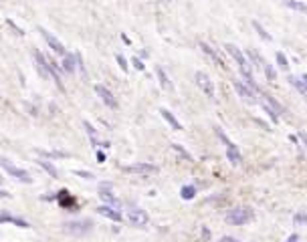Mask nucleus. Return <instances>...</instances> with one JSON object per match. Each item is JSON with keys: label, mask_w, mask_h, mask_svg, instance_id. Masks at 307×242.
I'll use <instances>...</instances> for the list:
<instances>
[{"label": "nucleus", "mask_w": 307, "mask_h": 242, "mask_svg": "<svg viewBox=\"0 0 307 242\" xmlns=\"http://www.w3.org/2000/svg\"><path fill=\"white\" fill-rule=\"evenodd\" d=\"M252 218H254V212H252V208H248V206H234V208H230V210L226 212V216H224L226 224H230V226H244V224H248Z\"/></svg>", "instance_id": "obj_1"}, {"label": "nucleus", "mask_w": 307, "mask_h": 242, "mask_svg": "<svg viewBox=\"0 0 307 242\" xmlns=\"http://www.w3.org/2000/svg\"><path fill=\"white\" fill-rule=\"evenodd\" d=\"M63 230L71 236H87L91 230H93V222L83 218V220H71V222H65L63 224Z\"/></svg>", "instance_id": "obj_2"}, {"label": "nucleus", "mask_w": 307, "mask_h": 242, "mask_svg": "<svg viewBox=\"0 0 307 242\" xmlns=\"http://www.w3.org/2000/svg\"><path fill=\"white\" fill-rule=\"evenodd\" d=\"M194 81L198 85V89L208 97V99H216V91H214V83L210 81V77L204 73V71H196L194 73Z\"/></svg>", "instance_id": "obj_3"}, {"label": "nucleus", "mask_w": 307, "mask_h": 242, "mask_svg": "<svg viewBox=\"0 0 307 242\" xmlns=\"http://www.w3.org/2000/svg\"><path fill=\"white\" fill-rule=\"evenodd\" d=\"M232 87H234V91H236V95L238 97H242L244 101H248V103H257L259 101V95L254 93L242 79H232Z\"/></svg>", "instance_id": "obj_4"}, {"label": "nucleus", "mask_w": 307, "mask_h": 242, "mask_svg": "<svg viewBox=\"0 0 307 242\" xmlns=\"http://www.w3.org/2000/svg\"><path fill=\"white\" fill-rule=\"evenodd\" d=\"M122 170H124V172H128V174H138V176H154V174H158V172H160V168H158V166L148 164V162H140V164L124 166Z\"/></svg>", "instance_id": "obj_5"}, {"label": "nucleus", "mask_w": 307, "mask_h": 242, "mask_svg": "<svg viewBox=\"0 0 307 242\" xmlns=\"http://www.w3.org/2000/svg\"><path fill=\"white\" fill-rule=\"evenodd\" d=\"M0 166H2L12 178H16L18 182H22V184H30L32 182V178L28 176V172H24V170H20V168H16V166H12L6 158H0Z\"/></svg>", "instance_id": "obj_6"}, {"label": "nucleus", "mask_w": 307, "mask_h": 242, "mask_svg": "<svg viewBox=\"0 0 307 242\" xmlns=\"http://www.w3.org/2000/svg\"><path fill=\"white\" fill-rule=\"evenodd\" d=\"M198 48H200V51H202L204 55H206V57H208V59H210V61H212L216 67H220V69H226V63H224V59L220 57V53L216 51V48H212L208 42L200 40V42H198Z\"/></svg>", "instance_id": "obj_7"}, {"label": "nucleus", "mask_w": 307, "mask_h": 242, "mask_svg": "<svg viewBox=\"0 0 307 242\" xmlns=\"http://www.w3.org/2000/svg\"><path fill=\"white\" fill-rule=\"evenodd\" d=\"M38 32L42 34V38L46 40V44L50 46V48H53V51L57 53V55H61V57H65L67 55V48H65V44L55 36V34H50L48 30H44V28H38Z\"/></svg>", "instance_id": "obj_8"}, {"label": "nucleus", "mask_w": 307, "mask_h": 242, "mask_svg": "<svg viewBox=\"0 0 307 242\" xmlns=\"http://www.w3.org/2000/svg\"><path fill=\"white\" fill-rule=\"evenodd\" d=\"M95 93L99 95V99L104 101L110 109H118V99L114 97V93L106 87V85H95Z\"/></svg>", "instance_id": "obj_9"}, {"label": "nucleus", "mask_w": 307, "mask_h": 242, "mask_svg": "<svg viewBox=\"0 0 307 242\" xmlns=\"http://www.w3.org/2000/svg\"><path fill=\"white\" fill-rule=\"evenodd\" d=\"M128 220H130L132 226H146L148 224V214H146V210H142L138 206H132L128 210Z\"/></svg>", "instance_id": "obj_10"}, {"label": "nucleus", "mask_w": 307, "mask_h": 242, "mask_svg": "<svg viewBox=\"0 0 307 242\" xmlns=\"http://www.w3.org/2000/svg\"><path fill=\"white\" fill-rule=\"evenodd\" d=\"M32 57H34V61H36V71L40 73V77H42V79H50V73H48V59H46L40 51H34Z\"/></svg>", "instance_id": "obj_11"}, {"label": "nucleus", "mask_w": 307, "mask_h": 242, "mask_svg": "<svg viewBox=\"0 0 307 242\" xmlns=\"http://www.w3.org/2000/svg\"><path fill=\"white\" fill-rule=\"evenodd\" d=\"M97 212H99L101 216H106L108 220H112V222H122V220H124V214H122L118 208H114V206H108V204L99 206V208H97Z\"/></svg>", "instance_id": "obj_12"}, {"label": "nucleus", "mask_w": 307, "mask_h": 242, "mask_svg": "<svg viewBox=\"0 0 307 242\" xmlns=\"http://www.w3.org/2000/svg\"><path fill=\"white\" fill-rule=\"evenodd\" d=\"M244 55H246V61L252 69H261L263 71V65H265V59L254 51V48H244Z\"/></svg>", "instance_id": "obj_13"}, {"label": "nucleus", "mask_w": 307, "mask_h": 242, "mask_svg": "<svg viewBox=\"0 0 307 242\" xmlns=\"http://www.w3.org/2000/svg\"><path fill=\"white\" fill-rule=\"evenodd\" d=\"M224 148H226V160H228L232 166H240V164H242V154H240V150L236 148L232 141L226 143Z\"/></svg>", "instance_id": "obj_14"}, {"label": "nucleus", "mask_w": 307, "mask_h": 242, "mask_svg": "<svg viewBox=\"0 0 307 242\" xmlns=\"http://www.w3.org/2000/svg\"><path fill=\"white\" fill-rule=\"evenodd\" d=\"M261 97H263V101H267V103H269V105H271V107H273V109H275V111H277L281 117H283V115H287V109H285V107H283V105L277 101V97H275V95H271V93H265V91H263V93H261Z\"/></svg>", "instance_id": "obj_15"}, {"label": "nucleus", "mask_w": 307, "mask_h": 242, "mask_svg": "<svg viewBox=\"0 0 307 242\" xmlns=\"http://www.w3.org/2000/svg\"><path fill=\"white\" fill-rule=\"evenodd\" d=\"M160 115H162V117L166 119V123H168V125H170V127H172L174 131H182V123H180V121L176 119V115H174V113H172L170 109L162 107V109H160Z\"/></svg>", "instance_id": "obj_16"}, {"label": "nucleus", "mask_w": 307, "mask_h": 242, "mask_svg": "<svg viewBox=\"0 0 307 242\" xmlns=\"http://www.w3.org/2000/svg\"><path fill=\"white\" fill-rule=\"evenodd\" d=\"M61 67H63V71L65 73H75V69H77V55H73V53H67L65 57H63V61H61Z\"/></svg>", "instance_id": "obj_17"}, {"label": "nucleus", "mask_w": 307, "mask_h": 242, "mask_svg": "<svg viewBox=\"0 0 307 242\" xmlns=\"http://www.w3.org/2000/svg\"><path fill=\"white\" fill-rule=\"evenodd\" d=\"M287 83H289L291 87H295L303 97H307V83H305L301 77H295V75H289V73H287Z\"/></svg>", "instance_id": "obj_18"}, {"label": "nucleus", "mask_w": 307, "mask_h": 242, "mask_svg": "<svg viewBox=\"0 0 307 242\" xmlns=\"http://www.w3.org/2000/svg\"><path fill=\"white\" fill-rule=\"evenodd\" d=\"M57 200H59V204H61L63 208H75V206H77V202H75V198L69 194V190H61V192L57 194Z\"/></svg>", "instance_id": "obj_19"}, {"label": "nucleus", "mask_w": 307, "mask_h": 242, "mask_svg": "<svg viewBox=\"0 0 307 242\" xmlns=\"http://www.w3.org/2000/svg\"><path fill=\"white\" fill-rule=\"evenodd\" d=\"M156 77H158V81H160L162 89H166V91H172V89H174V85H172V81H170L168 73L164 71V67H156Z\"/></svg>", "instance_id": "obj_20"}, {"label": "nucleus", "mask_w": 307, "mask_h": 242, "mask_svg": "<svg viewBox=\"0 0 307 242\" xmlns=\"http://www.w3.org/2000/svg\"><path fill=\"white\" fill-rule=\"evenodd\" d=\"M283 4H285L289 10L307 14V2H303V0H283Z\"/></svg>", "instance_id": "obj_21"}, {"label": "nucleus", "mask_w": 307, "mask_h": 242, "mask_svg": "<svg viewBox=\"0 0 307 242\" xmlns=\"http://www.w3.org/2000/svg\"><path fill=\"white\" fill-rule=\"evenodd\" d=\"M14 224V226H20V228H30V224L26 222V220H22V218H14V216H10V214H0V224Z\"/></svg>", "instance_id": "obj_22"}, {"label": "nucleus", "mask_w": 307, "mask_h": 242, "mask_svg": "<svg viewBox=\"0 0 307 242\" xmlns=\"http://www.w3.org/2000/svg\"><path fill=\"white\" fill-rule=\"evenodd\" d=\"M196 194H198V188H196L194 184H184V186L180 188V198H182V200H194Z\"/></svg>", "instance_id": "obj_23"}, {"label": "nucleus", "mask_w": 307, "mask_h": 242, "mask_svg": "<svg viewBox=\"0 0 307 242\" xmlns=\"http://www.w3.org/2000/svg\"><path fill=\"white\" fill-rule=\"evenodd\" d=\"M261 109L267 113V117L271 119V123H273V125H277V123L281 121V115H279V113H277V111H275V109H273V107H271L267 101H261Z\"/></svg>", "instance_id": "obj_24"}, {"label": "nucleus", "mask_w": 307, "mask_h": 242, "mask_svg": "<svg viewBox=\"0 0 307 242\" xmlns=\"http://www.w3.org/2000/svg\"><path fill=\"white\" fill-rule=\"evenodd\" d=\"M250 24H252L254 32H257V34H259V38H263L265 42H271V40H273V36H271V34L267 32V28H265V26H263V24H261L259 20H252Z\"/></svg>", "instance_id": "obj_25"}, {"label": "nucleus", "mask_w": 307, "mask_h": 242, "mask_svg": "<svg viewBox=\"0 0 307 242\" xmlns=\"http://www.w3.org/2000/svg\"><path fill=\"white\" fill-rule=\"evenodd\" d=\"M36 164H38V166H40V168H42V170H44V172H46L50 178H59V170H57L53 164H50V162H46L44 158L36 160Z\"/></svg>", "instance_id": "obj_26"}, {"label": "nucleus", "mask_w": 307, "mask_h": 242, "mask_svg": "<svg viewBox=\"0 0 307 242\" xmlns=\"http://www.w3.org/2000/svg\"><path fill=\"white\" fill-rule=\"evenodd\" d=\"M170 148H172V150H174V152H176V154H178L182 160H186V162H194L192 154H190V152L184 148V145H180V143H170Z\"/></svg>", "instance_id": "obj_27"}, {"label": "nucleus", "mask_w": 307, "mask_h": 242, "mask_svg": "<svg viewBox=\"0 0 307 242\" xmlns=\"http://www.w3.org/2000/svg\"><path fill=\"white\" fill-rule=\"evenodd\" d=\"M263 73H265V79H267L269 83H275V81H277V69H275V65H271V63L265 61V65H263Z\"/></svg>", "instance_id": "obj_28"}, {"label": "nucleus", "mask_w": 307, "mask_h": 242, "mask_svg": "<svg viewBox=\"0 0 307 242\" xmlns=\"http://www.w3.org/2000/svg\"><path fill=\"white\" fill-rule=\"evenodd\" d=\"M275 63H277V67H279V69H283L285 73L289 71V59L285 57V53H281V51H279V53H275Z\"/></svg>", "instance_id": "obj_29"}, {"label": "nucleus", "mask_w": 307, "mask_h": 242, "mask_svg": "<svg viewBox=\"0 0 307 242\" xmlns=\"http://www.w3.org/2000/svg\"><path fill=\"white\" fill-rule=\"evenodd\" d=\"M36 154L40 158H50V160H57V158H67L65 152H44V150H36Z\"/></svg>", "instance_id": "obj_30"}, {"label": "nucleus", "mask_w": 307, "mask_h": 242, "mask_svg": "<svg viewBox=\"0 0 307 242\" xmlns=\"http://www.w3.org/2000/svg\"><path fill=\"white\" fill-rule=\"evenodd\" d=\"M293 224H297V226H299V224H307V212H303V210L297 212V214L293 216Z\"/></svg>", "instance_id": "obj_31"}, {"label": "nucleus", "mask_w": 307, "mask_h": 242, "mask_svg": "<svg viewBox=\"0 0 307 242\" xmlns=\"http://www.w3.org/2000/svg\"><path fill=\"white\" fill-rule=\"evenodd\" d=\"M200 236H202L204 242H210V240H212V232H210V228H208V226H202V228H200Z\"/></svg>", "instance_id": "obj_32"}, {"label": "nucleus", "mask_w": 307, "mask_h": 242, "mask_svg": "<svg viewBox=\"0 0 307 242\" xmlns=\"http://www.w3.org/2000/svg\"><path fill=\"white\" fill-rule=\"evenodd\" d=\"M214 135H216V137H218V139H220V141H222L224 145H226V143H230V139L226 137V133H224V131H222V129H220L218 125L214 127Z\"/></svg>", "instance_id": "obj_33"}, {"label": "nucleus", "mask_w": 307, "mask_h": 242, "mask_svg": "<svg viewBox=\"0 0 307 242\" xmlns=\"http://www.w3.org/2000/svg\"><path fill=\"white\" fill-rule=\"evenodd\" d=\"M116 61H118V65H120V69H122V71H128V69H130L128 59H126L124 55H116Z\"/></svg>", "instance_id": "obj_34"}, {"label": "nucleus", "mask_w": 307, "mask_h": 242, "mask_svg": "<svg viewBox=\"0 0 307 242\" xmlns=\"http://www.w3.org/2000/svg\"><path fill=\"white\" fill-rule=\"evenodd\" d=\"M132 65H134V69H138V71H146L144 59H140V57H134V59H132Z\"/></svg>", "instance_id": "obj_35"}, {"label": "nucleus", "mask_w": 307, "mask_h": 242, "mask_svg": "<svg viewBox=\"0 0 307 242\" xmlns=\"http://www.w3.org/2000/svg\"><path fill=\"white\" fill-rule=\"evenodd\" d=\"M83 127H85V131H87V135L89 137H97V129L89 123V121H83Z\"/></svg>", "instance_id": "obj_36"}, {"label": "nucleus", "mask_w": 307, "mask_h": 242, "mask_svg": "<svg viewBox=\"0 0 307 242\" xmlns=\"http://www.w3.org/2000/svg\"><path fill=\"white\" fill-rule=\"evenodd\" d=\"M73 174L79 176V178H83V180H93L95 178L91 172H85V170H73Z\"/></svg>", "instance_id": "obj_37"}, {"label": "nucleus", "mask_w": 307, "mask_h": 242, "mask_svg": "<svg viewBox=\"0 0 307 242\" xmlns=\"http://www.w3.org/2000/svg\"><path fill=\"white\" fill-rule=\"evenodd\" d=\"M252 121H254V123H257V125H259V127H263V129H265V131H269V129H271V125H269V123H267V121H263V119H259V117H254V119H252Z\"/></svg>", "instance_id": "obj_38"}, {"label": "nucleus", "mask_w": 307, "mask_h": 242, "mask_svg": "<svg viewBox=\"0 0 307 242\" xmlns=\"http://www.w3.org/2000/svg\"><path fill=\"white\" fill-rule=\"evenodd\" d=\"M297 137H299L301 145H303V148L307 150V133H305V131H299V133H297Z\"/></svg>", "instance_id": "obj_39"}, {"label": "nucleus", "mask_w": 307, "mask_h": 242, "mask_svg": "<svg viewBox=\"0 0 307 242\" xmlns=\"http://www.w3.org/2000/svg\"><path fill=\"white\" fill-rule=\"evenodd\" d=\"M75 55H77V69H79V71H81V73L85 75V65H83V57H81L79 53H75Z\"/></svg>", "instance_id": "obj_40"}, {"label": "nucleus", "mask_w": 307, "mask_h": 242, "mask_svg": "<svg viewBox=\"0 0 307 242\" xmlns=\"http://www.w3.org/2000/svg\"><path fill=\"white\" fill-rule=\"evenodd\" d=\"M6 24H8V26H10V28H12V30H14L16 34H24V32H22V28H18V26H16V24H14L12 20H6Z\"/></svg>", "instance_id": "obj_41"}, {"label": "nucleus", "mask_w": 307, "mask_h": 242, "mask_svg": "<svg viewBox=\"0 0 307 242\" xmlns=\"http://www.w3.org/2000/svg\"><path fill=\"white\" fill-rule=\"evenodd\" d=\"M218 242H240L238 238H234V236H220V240Z\"/></svg>", "instance_id": "obj_42"}, {"label": "nucleus", "mask_w": 307, "mask_h": 242, "mask_svg": "<svg viewBox=\"0 0 307 242\" xmlns=\"http://www.w3.org/2000/svg\"><path fill=\"white\" fill-rule=\"evenodd\" d=\"M95 158H97V162H99V164H104V162H106V154H104V152H101V150H97Z\"/></svg>", "instance_id": "obj_43"}, {"label": "nucleus", "mask_w": 307, "mask_h": 242, "mask_svg": "<svg viewBox=\"0 0 307 242\" xmlns=\"http://www.w3.org/2000/svg\"><path fill=\"white\" fill-rule=\"evenodd\" d=\"M285 242H301V238H299V234H289V238Z\"/></svg>", "instance_id": "obj_44"}, {"label": "nucleus", "mask_w": 307, "mask_h": 242, "mask_svg": "<svg viewBox=\"0 0 307 242\" xmlns=\"http://www.w3.org/2000/svg\"><path fill=\"white\" fill-rule=\"evenodd\" d=\"M289 141H291V143H293V145H299V143H301V141H299V137H297V135H289Z\"/></svg>", "instance_id": "obj_45"}, {"label": "nucleus", "mask_w": 307, "mask_h": 242, "mask_svg": "<svg viewBox=\"0 0 307 242\" xmlns=\"http://www.w3.org/2000/svg\"><path fill=\"white\" fill-rule=\"evenodd\" d=\"M0 196H2V198H10V194H8L6 190H2V188H0Z\"/></svg>", "instance_id": "obj_46"}, {"label": "nucleus", "mask_w": 307, "mask_h": 242, "mask_svg": "<svg viewBox=\"0 0 307 242\" xmlns=\"http://www.w3.org/2000/svg\"><path fill=\"white\" fill-rule=\"evenodd\" d=\"M122 40H124L126 44H132V40H130V36H128V34H122Z\"/></svg>", "instance_id": "obj_47"}, {"label": "nucleus", "mask_w": 307, "mask_h": 242, "mask_svg": "<svg viewBox=\"0 0 307 242\" xmlns=\"http://www.w3.org/2000/svg\"><path fill=\"white\" fill-rule=\"evenodd\" d=\"M140 59H148V51H142L140 53Z\"/></svg>", "instance_id": "obj_48"}, {"label": "nucleus", "mask_w": 307, "mask_h": 242, "mask_svg": "<svg viewBox=\"0 0 307 242\" xmlns=\"http://www.w3.org/2000/svg\"><path fill=\"white\" fill-rule=\"evenodd\" d=\"M301 79H303V81L307 83V73H303V75H301Z\"/></svg>", "instance_id": "obj_49"}, {"label": "nucleus", "mask_w": 307, "mask_h": 242, "mask_svg": "<svg viewBox=\"0 0 307 242\" xmlns=\"http://www.w3.org/2000/svg\"><path fill=\"white\" fill-rule=\"evenodd\" d=\"M0 182H2V176H0Z\"/></svg>", "instance_id": "obj_50"}]
</instances>
